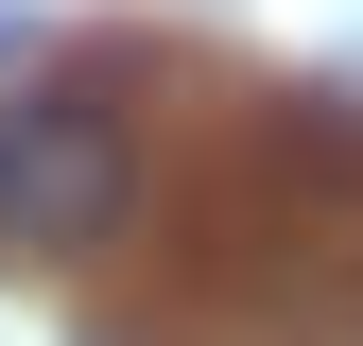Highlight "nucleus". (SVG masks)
Masks as SVG:
<instances>
[{
    "mask_svg": "<svg viewBox=\"0 0 363 346\" xmlns=\"http://www.w3.org/2000/svg\"><path fill=\"white\" fill-rule=\"evenodd\" d=\"M139 208V139L69 86H18L0 104V260H86Z\"/></svg>",
    "mask_w": 363,
    "mask_h": 346,
    "instance_id": "obj_1",
    "label": "nucleus"
}]
</instances>
